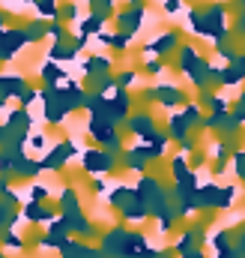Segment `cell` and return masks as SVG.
<instances>
[{"label":"cell","instance_id":"2","mask_svg":"<svg viewBox=\"0 0 245 258\" xmlns=\"http://www.w3.org/2000/svg\"><path fill=\"white\" fill-rule=\"evenodd\" d=\"M0 30H3V15H0Z\"/></svg>","mask_w":245,"mask_h":258},{"label":"cell","instance_id":"1","mask_svg":"<svg viewBox=\"0 0 245 258\" xmlns=\"http://www.w3.org/2000/svg\"><path fill=\"white\" fill-rule=\"evenodd\" d=\"M39 9H42V12H51L54 6H51V0H39Z\"/></svg>","mask_w":245,"mask_h":258}]
</instances>
